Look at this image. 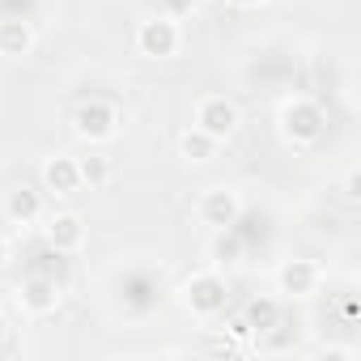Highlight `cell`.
I'll use <instances>...</instances> for the list:
<instances>
[{"label": "cell", "mask_w": 361, "mask_h": 361, "mask_svg": "<svg viewBox=\"0 0 361 361\" xmlns=\"http://www.w3.org/2000/svg\"><path fill=\"white\" fill-rule=\"evenodd\" d=\"M327 128V115L314 98H289L281 106V132L293 140V145H314Z\"/></svg>", "instance_id": "1"}, {"label": "cell", "mask_w": 361, "mask_h": 361, "mask_svg": "<svg viewBox=\"0 0 361 361\" xmlns=\"http://www.w3.org/2000/svg\"><path fill=\"white\" fill-rule=\"evenodd\" d=\"M183 302H188V310H192L196 319H213V314L226 310L230 285H226L221 272H196V276L183 285Z\"/></svg>", "instance_id": "2"}, {"label": "cell", "mask_w": 361, "mask_h": 361, "mask_svg": "<svg viewBox=\"0 0 361 361\" xmlns=\"http://www.w3.org/2000/svg\"><path fill=\"white\" fill-rule=\"evenodd\" d=\"M178 43H183L178 18H166V13L140 22V30H136V47H140L145 56H153V60H170V56L178 51Z\"/></svg>", "instance_id": "3"}, {"label": "cell", "mask_w": 361, "mask_h": 361, "mask_svg": "<svg viewBox=\"0 0 361 361\" xmlns=\"http://www.w3.org/2000/svg\"><path fill=\"white\" fill-rule=\"evenodd\" d=\"M73 132L81 136V140H90V145H102V140H111L115 132H119V111L111 106V102H85V106H77V115H73Z\"/></svg>", "instance_id": "4"}, {"label": "cell", "mask_w": 361, "mask_h": 361, "mask_svg": "<svg viewBox=\"0 0 361 361\" xmlns=\"http://www.w3.org/2000/svg\"><path fill=\"white\" fill-rule=\"evenodd\" d=\"M196 128L200 132H209L213 140H230L234 132H238V106L230 102V98H200V106H196Z\"/></svg>", "instance_id": "5"}, {"label": "cell", "mask_w": 361, "mask_h": 361, "mask_svg": "<svg viewBox=\"0 0 361 361\" xmlns=\"http://www.w3.org/2000/svg\"><path fill=\"white\" fill-rule=\"evenodd\" d=\"M196 213H200L204 226L230 230V226H238V217H243V200H238V192H230V188H209V192L200 196Z\"/></svg>", "instance_id": "6"}, {"label": "cell", "mask_w": 361, "mask_h": 361, "mask_svg": "<svg viewBox=\"0 0 361 361\" xmlns=\"http://www.w3.org/2000/svg\"><path fill=\"white\" fill-rule=\"evenodd\" d=\"M18 298H22V310L26 314H56V306H60V281L56 276H43V272H30L26 281H22V289H18Z\"/></svg>", "instance_id": "7"}, {"label": "cell", "mask_w": 361, "mask_h": 361, "mask_svg": "<svg viewBox=\"0 0 361 361\" xmlns=\"http://www.w3.org/2000/svg\"><path fill=\"white\" fill-rule=\"evenodd\" d=\"M47 247L56 251V255H73V251H81L85 247V221H81V213H51L47 217Z\"/></svg>", "instance_id": "8"}, {"label": "cell", "mask_w": 361, "mask_h": 361, "mask_svg": "<svg viewBox=\"0 0 361 361\" xmlns=\"http://www.w3.org/2000/svg\"><path fill=\"white\" fill-rule=\"evenodd\" d=\"M276 285H281V293H289V298H310V293L323 285V268H319L314 259H289V264H281Z\"/></svg>", "instance_id": "9"}, {"label": "cell", "mask_w": 361, "mask_h": 361, "mask_svg": "<svg viewBox=\"0 0 361 361\" xmlns=\"http://www.w3.org/2000/svg\"><path fill=\"white\" fill-rule=\"evenodd\" d=\"M35 51V26L26 18H0V56H30Z\"/></svg>", "instance_id": "10"}, {"label": "cell", "mask_w": 361, "mask_h": 361, "mask_svg": "<svg viewBox=\"0 0 361 361\" xmlns=\"http://www.w3.org/2000/svg\"><path fill=\"white\" fill-rule=\"evenodd\" d=\"M43 188L56 196H73L81 188V174H77V157H47L43 161Z\"/></svg>", "instance_id": "11"}, {"label": "cell", "mask_w": 361, "mask_h": 361, "mask_svg": "<svg viewBox=\"0 0 361 361\" xmlns=\"http://www.w3.org/2000/svg\"><path fill=\"white\" fill-rule=\"evenodd\" d=\"M243 323L251 327V336H268L281 323V302L276 298H251L243 306Z\"/></svg>", "instance_id": "12"}, {"label": "cell", "mask_w": 361, "mask_h": 361, "mask_svg": "<svg viewBox=\"0 0 361 361\" xmlns=\"http://www.w3.org/2000/svg\"><path fill=\"white\" fill-rule=\"evenodd\" d=\"M5 217H9L13 226H30V221H39V217H43V196L30 192V188L9 192V200H5Z\"/></svg>", "instance_id": "13"}, {"label": "cell", "mask_w": 361, "mask_h": 361, "mask_svg": "<svg viewBox=\"0 0 361 361\" xmlns=\"http://www.w3.org/2000/svg\"><path fill=\"white\" fill-rule=\"evenodd\" d=\"M77 174H81V188H106L111 183V174H115V166H111V157L106 153H85V157H77Z\"/></svg>", "instance_id": "14"}, {"label": "cell", "mask_w": 361, "mask_h": 361, "mask_svg": "<svg viewBox=\"0 0 361 361\" xmlns=\"http://www.w3.org/2000/svg\"><path fill=\"white\" fill-rule=\"evenodd\" d=\"M217 145H221V140H213V136L200 132V128H188L183 136H178V153H183L188 161H209V157L217 153Z\"/></svg>", "instance_id": "15"}, {"label": "cell", "mask_w": 361, "mask_h": 361, "mask_svg": "<svg viewBox=\"0 0 361 361\" xmlns=\"http://www.w3.org/2000/svg\"><path fill=\"white\" fill-rule=\"evenodd\" d=\"M238 259H243V238L234 234V226L217 230V238H213V264L217 268H234Z\"/></svg>", "instance_id": "16"}, {"label": "cell", "mask_w": 361, "mask_h": 361, "mask_svg": "<svg viewBox=\"0 0 361 361\" xmlns=\"http://www.w3.org/2000/svg\"><path fill=\"white\" fill-rule=\"evenodd\" d=\"M344 196H348V200L361 196V174H357V170H348V178H344Z\"/></svg>", "instance_id": "17"}, {"label": "cell", "mask_w": 361, "mask_h": 361, "mask_svg": "<svg viewBox=\"0 0 361 361\" xmlns=\"http://www.w3.org/2000/svg\"><path fill=\"white\" fill-rule=\"evenodd\" d=\"M5 264H9V238L0 234V268H5Z\"/></svg>", "instance_id": "18"}, {"label": "cell", "mask_w": 361, "mask_h": 361, "mask_svg": "<svg viewBox=\"0 0 361 361\" xmlns=\"http://www.w3.org/2000/svg\"><path fill=\"white\" fill-rule=\"evenodd\" d=\"M170 9H174V13H178V9H192V0H170ZM174 13H170V18H174Z\"/></svg>", "instance_id": "19"}, {"label": "cell", "mask_w": 361, "mask_h": 361, "mask_svg": "<svg viewBox=\"0 0 361 361\" xmlns=\"http://www.w3.org/2000/svg\"><path fill=\"white\" fill-rule=\"evenodd\" d=\"M5 340H9V327H5V319H0V348H5Z\"/></svg>", "instance_id": "20"}, {"label": "cell", "mask_w": 361, "mask_h": 361, "mask_svg": "<svg viewBox=\"0 0 361 361\" xmlns=\"http://www.w3.org/2000/svg\"><path fill=\"white\" fill-rule=\"evenodd\" d=\"M230 5H238V9H251V5H259V0H230Z\"/></svg>", "instance_id": "21"}]
</instances>
